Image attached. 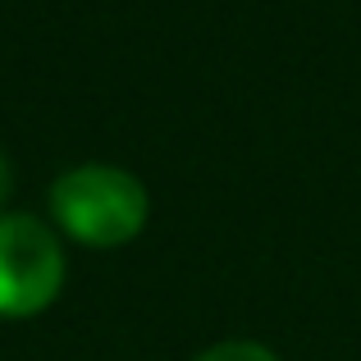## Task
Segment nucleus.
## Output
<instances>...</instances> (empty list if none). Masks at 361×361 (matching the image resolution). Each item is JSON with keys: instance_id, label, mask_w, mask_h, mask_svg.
I'll list each match as a JSON object with an SVG mask.
<instances>
[{"instance_id": "f257e3e1", "label": "nucleus", "mask_w": 361, "mask_h": 361, "mask_svg": "<svg viewBox=\"0 0 361 361\" xmlns=\"http://www.w3.org/2000/svg\"><path fill=\"white\" fill-rule=\"evenodd\" d=\"M51 215L69 238L87 247H123L147 229L151 197L137 174L115 165L64 169L51 188Z\"/></svg>"}, {"instance_id": "f03ea898", "label": "nucleus", "mask_w": 361, "mask_h": 361, "mask_svg": "<svg viewBox=\"0 0 361 361\" xmlns=\"http://www.w3.org/2000/svg\"><path fill=\"white\" fill-rule=\"evenodd\" d=\"M64 288V252L32 215H0V316L23 320L46 311Z\"/></svg>"}, {"instance_id": "7ed1b4c3", "label": "nucleus", "mask_w": 361, "mask_h": 361, "mask_svg": "<svg viewBox=\"0 0 361 361\" xmlns=\"http://www.w3.org/2000/svg\"><path fill=\"white\" fill-rule=\"evenodd\" d=\"M197 361H279L270 353V348H261V343H247V338H238V343H215V348H206Z\"/></svg>"}, {"instance_id": "20e7f679", "label": "nucleus", "mask_w": 361, "mask_h": 361, "mask_svg": "<svg viewBox=\"0 0 361 361\" xmlns=\"http://www.w3.org/2000/svg\"><path fill=\"white\" fill-rule=\"evenodd\" d=\"M9 188H14V169H9V160L0 156V202L9 197Z\"/></svg>"}]
</instances>
